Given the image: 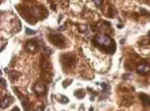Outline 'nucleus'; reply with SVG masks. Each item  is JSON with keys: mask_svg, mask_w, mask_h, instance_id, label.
Here are the masks:
<instances>
[{"mask_svg": "<svg viewBox=\"0 0 150 111\" xmlns=\"http://www.w3.org/2000/svg\"><path fill=\"white\" fill-rule=\"evenodd\" d=\"M148 36H149V39H150V32L148 33Z\"/></svg>", "mask_w": 150, "mask_h": 111, "instance_id": "nucleus-15", "label": "nucleus"}, {"mask_svg": "<svg viewBox=\"0 0 150 111\" xmlns=\"http://www.w3.org/2000/svg\"><path fill=\"white\" fill-rule=\"evenodd\" d=\"M139 99L141 100L142 103L145 106H150V96L149 95L141 93L139 94Z\"/></svg>", "mask_w": 150, "mask_h": 111, "instance_id": "nucleus-7", "label": "nucleus"}, {"mask_svg": "<svg viewBox=\"0 0 150 111\" xmlns=\"http://www.w3.org/2000/svg\"><path fill=\"white\" fill-rule=\"evenodd\" d=\"M71 81H72V80H69V79H67V80H64V81L63 82V86H64V87H66V86L69 85V84H67V83H71Z\"/></svg>", "mask_w": 150, "mask_h": 111, "instance_id": "nucleus-12", "label": "nucleus"}, {"mask_svg": "<svg viewBox=\"0 0 150 111\" xmlns=\"http://www.w3.org/2000/svg\"><path fill=\"white\" fill-rule=\"evenodd\" d=\"M26 33L28 35H35L36 34V31H34V30H31L29 28H27L26 29Z\"/></svg>", "mask_w": 150, "mask_h": 111, "instance_id": "nucleus-10", "label": "nucleus"}, {"mask_svg": "<svg viewBox=\"0 0 150 111\" xmlns=\"http://www.w3.org/2000/svg\"><path fill=\"white\" fill-rule=\"evenodd\" d=\"M48 38L50 41V42L57 48H63L64 46L65 43L64 37L60 34H50L48 36Z\"/></svg>", "mask_w": 150, "mask_h": 111, "instance_id": "nucleus-3", "label": "nucleus"}, {"mask_svg": "<svg viewBox=\"0 0 150 111\" xmlns=\"http://www.w3.org/2000/svg\"><path fill=\"white\" fill-rule=\"evenodd\" d=\"M137 72L140 75H146L150 72V67L147 64H142L137 67Z\"/></svg>", "mask_w": 150, "mask_h": 111, "instance_id": "nucleus-6", "label": "nucleus"}, {"mask_svg": "<svg viewBox=\"0 0 150 111\" xmlns=\"http://www.w3.org/2000/svg\"><path fill=\"white\" fill-rule=\"evenodd\" d=\"M62 98H63V99H62V102H63V103H67V102L69 101L66 96H62Z\"/></svg>", "mask_w": 150, "mask_h": 111, "instance_id": "nucleus-13", "label": "nucleus"}, {"mask_svg": "<svg viewBox=\"0 0 150 111\" xmlns=\"http://www.w3.org/2000/svg\"><path fill=\"white\" fill-rule=\"evenodd\" d=\"M60 62L62 64V67L64 70H70L72 68V66L76 63V58L75 57L70 53H66L61 56L60 57Z\"/></svg>", "mask_w": 150, "mask_h": 111, "instance_id": "nucleus-2", "label": "nucleus"}, {"mask_svg": "<svg viewBox=\"0 0 150 111\" xmlns=\"http://www.w3.org/2000/svg\"><path fill=\"white\" fill-rule=\"evenodd\" d=\"M74 95L76 96L77 98L79 99H82L85 95V90L84 89H80V90H77L76 92L74 93Z\"/></svg>", "mask_w": 150, "mask_h": 111, "instance_id": "nucleus-9", "label": "nucleus"}, {"mask_svg": "<svg viewBox=\"0 0 150 111\" xmlns=\"http://www.w3.org/2000/svg\"><path fill=\"white\" fill-rule=\"evenodd\" d=\"M94 2H95V4H96L97 6H100L103 4V0H94Z\"/></svg>", "mask_w": 150, "mask_h": 111, "instance_id": "nucleus-11", "label": "nucleus"}, {"mask_svg": "<svg viewBox=\"0 0 150 111\" xmlns=\"http://www.w3.org/2000/svg\"><path fill=\"white\" fill-rule=\"evenodd\" d=\"M26 49L29 53H36L39 49V46L35 42V40H30V41H28L26 44Z\"/></svg>", "mask_w": 150, "mask_h": 111, "instance_id": "nucleus-4", "label": "nucleus"}, {"mask_svg": "<svg viewBox=\"0 0 150 111\" xmlns=\"http://www.w3.org/2000/svg\"><path fill=\"white\" fill-rule=\"evenodd\" d=\"M35 92L37 95L39 96H42V95H44L46 93V91H47V88H46V86L45 84L43 83H41V82H38L35 85Z\"/></svg>", "mask_w": 150, "mask_h": 111, "instance_id": "nucleus-5", "label": "nucleus"}, {"mask_svg": "<svg viewBox=\"0 0 150 111\" xmlns=\"http://www.w3.org/2000/svg\"><path fill=\"white\" fill-rule=\"evenodd\" d=\"M94 43L102 50L109 54H112L116 50V43L110 37L106 35H100L96 36L94 39Z\"/></svg>", "mask_w": 150, "mask_h": 111, "instance_id": "nucleus-1", "label": "nucleus"}, {"mask_svg": "<svg viewBox=\"0 0 150 111\" xmlns=\"http://www.w3.org/2000/svg\"><path fill=\"white\" fill-rule=\"evenodd\" d=\"M43 109H44V107H39V108H37V109H36L35 111H43Z\"/></svg>", "mask_w": 150, "mask_h": 111, "instance_id": "nucleus-14", "label": "nucleus"}, {"mask_svg": "<svg viewBox=\"0 0 150 111\" xmlns=\"http://www.w3.org/2000/svg\"><path fill=\"white\" fill-rule=\"evenodd\" d=\"M11 102H13V99L12 97H5L2 99V105H1V108H6V107H8Z\"/></svg>", "mask_w": 150, "mask_h": 111, "instance_id": "nucleus-8", "label": "nucleus"}]
</instances>
